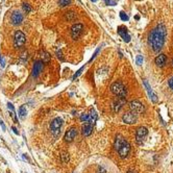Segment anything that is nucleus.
Instances as JSON below:
<instances>
[{
  "label": "nucleus",
  "mask_w": 173,
  "mask_h": 173,
  "mask_svg": "<svg viewBox=\"0 0 173 173\" xmlns=\"http://www.w3.org/2000/svg\"><path fill=\"white\" fill-rule=\"evenodd\" d=\"M166 33H167L166 27H165L164 24L158 25L151 31V33L149 35V44L152 47L153 51L158 52L163 48Z\"/></svg>",
  "instance_id": "nucleus-1"
},
{
  "label": "nucleus",
  "mask_w": 173,
  "mask_h": 173,
  "mask_svg": "<svg viewBox=\"0 0 173 173\" xmlns=\"http://www.w3.org/2000/svg\"><path fill=\"white\" fill-rule=\"evenodd\" d=\"M115 148H116V150L118 151V153H119L121 159L127 158V156L129 154L130 145L128 144L127 141L120 135L117 136L116 141H115Z\"/></svg>",
  "instance_id": "nucleus-2"
},
{
  "label": "nucleus",
  "mask_w": 173,
  "mask_h": 173,
  "mask_svg": "<svg viewBox=\"0 0 173 173\" xmlns=\"http://www.w3.org/2000/svg\"><path fill=\"white\" fill-rule=\"evenodd\" d=\"M63 126V120L60 117L53 119L50 123V132L53 135V137L57 138L61 135V129Z\"/></svg>",
  "instance_id": "nucleus-3"
},
{
  "label": "nucleus",
  "mask_w": 173,
  "mask_h": 173,
  "mask_svg": "<svg viewBox=\"0 0 173 173\" xmlns=\"http://www.w3.org/2000/svg\"><path fill=\"white\" fill-rule=\"evenodd\" d=\"M111 91L116 96L122 97V98H125V96H126V94H127V91H126V89H125V87L123 86L121 83H118V82L114 83L111 86Z\"/></svg>",
  "instance_id": "nucleus-4"
},
{
  "label": "nucleus",
  "mask_w": 173,
  "mask_h": 173,
  "mask_svg": "<svg viewBox=\"0 0 173 173\" xmlns=\"http://www.w3.org/2000/svg\"><path fill=\"white\" fill-rule=\"evenodd\" d=\"M25 40L26 37L24 33L21 30H17L15 33V37H14V46L15 48L19 49L21 47H23V45L25 44Z\"/></svg>",
  "instance_id": "nucleus-5"
},
{
  "label": "nucleus",
  "mask_w": 173,
  "mask_h": 173,
  "mask_svg": "<svg viewBox=\"0 0 173 173\" xmlns=\"http://www.w3.org/2000/svg\"><path fill=\"white\" fill-rule=\"evenodd\" d=\"M129 109H130V111L133 113H135V114H141V113L144 112V106L138 100H133L130 102Z\"/></svg>",
  "instance_id": "nucleus-6"
},
{
  "label": "nucleus",
  "mask_w": 173,
  "mask_h": 173,
  "mask_svg": "<svg viewBox=\"0 0 173 173\" xmlns=\"http://www.w3.org/2000/svg\"><path fill=\"white\" fill-rule=\"evenodd\" d=\"M137 120H138L137 114H135L133 112H128L126 114L123 115L122 117V121L126 123V124H133V123L137 122Z\"/></svg>",
  "instance_id": "nucleus-7"
},
{
  "label": "nucleus",
  "mask_w": 173,
  "mask_h": 173,
  "mask_svg": "<svg viewBox=\"0 0 173 173\" xmlns=\"http://www.w3.org/2000/svg\"><path fill=\"white\" fill-rule=\"evenodd\" d=\"M83 24H80V23H76V24H74L71 28L72 38L74 39V40L78 39L80 37V35L83 33Z\"/></svg>",
  "instance_id": "nucleus-8"
},
{
  "label": "nucleus",
  "mask_w": 173,
  "mask_h": 173,
  "mask_svg": "<svg viewBox=\"0 0 173 173\" xmlns=\"http://www.w3.org/2000/svg\"><path fill=\"white\" fill-rule=\"evenodd\" d=\"M147 135H148V129L146 127L138 128L137 133H136V141H137V143H139V144L142 143Z\"/></svg>",
  "instance_id": "nucleus-9"
},
{
  "label": "nucleus",
  "mask_w": 173,
  "mask_h": 173,
  "mask_svg": "<svg viewBox=\"0 0 173 173\" xmlns=\"http://www.w3.org/2000/svg\"><path fill=\"white\" fill-rule=\"evenodd\" d=\"M125 102H126L125 98H122V97H117V98L113 101V104H112L113 111H114L115 113L119 112L120 110H121V107L125 104Z\"/></svg>",
  "instance_id": "nucleus-10"
},
{
  "label": "nucleus",
  "mask_w": 173,
  "mask_h": 173,
  "mask_svg": "<svg viewBox=\"0 0 173 173\" xmlns=\"http://www.w3.org/2000/svg\"><path fill=\"white\" fill-rule=\"evenodd\" d=\"M77 136V129L75 127H71L70 128L69 130H67L66 133H65V141L68 143H70V142H72L73 140L75 139V137Z\"/></svg>",
  "instance_id": "nucleus-11"
},
{
  "label": "nucleus",
  "mask_w": 173,
  "mask_h": 173,
  "mask_svg": "<svg viewBox=\"0 0 173 173\" xmlns=\"http://www.w3.org/2000/svg\"><path fill=\"white\" fill-rule=\"evenodd\" d=\"M118 33L121 36V38L123 39L124 42H126V43L130 42V36L128 35L127 28L125 27V26H119V27H118Z\"/></svg>",
  "instance_id": "nucleus-12"
},
{
  "label": "nucleus",
  "mask_w": 173,
  "mask_h": 173,
  "mask_svg": "<svg viewBox=\"0 0 173 173\" xmlns=\"http://www.w3.org/2000/svg\"><path fill=\"white\" fill-rule=\"evenodd\" d=\"M42 69H43V63H42L41 61L35 62V64H33V76L35 78L38 77L39 75H40Z\"/></svg>",
  "instance_id": "nucleus-13"
},
{
  "label": "nucleus",
  "mask_w": 173,
  "mask_h": 173,
  "mask_svg": "<svg viewBox=\"0 0 173 173\" xmlns=\"http://www.w3.org/2000/svg\"><path fill=\"white\" fill-rule=\"evenodd\" d=\"M10 21L14 25H19L23 21V15L19 12H14L12 15V18H10Z\"/></svg>",
  "instance_id": "nucleus-14"
},
{
  "label": "nucleus",
  "mask_w": 173,
  "mask_h": 173,
  "mask_svg": "<svg viewBox=\"0 0 173 173\" xmlns=\"http://www.w3.org/2000/svg\"><path fill=\"white\" fill-rule=\"evenodd\" d=\"M143 83H144V86H145L146 90H147V92H148V95H149V97H150L151 100H152L153 102L158 101V96H156V94L154 93L152 90H151V88H150V86H149V83H148L147 80L144 79L143 80Z\"/></svg>",
  "instance_id": "nucleus-15"
},
{
  "label": "nucleus",
  "mask_w": 173,
  "mask_h": 173,
  "mask_svg": "<svg viewBox=\"0 0 173 173\" xmlns=\"http://www.w3.org/2000/svg\"><path fill=\"white\" fill-rule=\"evenodd\" d=\"M92 132H93V125H91L90 123H87L85 122L82 127V133L85 137H89L91 135Z\"/></svg>",
  "instance_id": "nucleus-16"
},
{
  "label": "nucleus",
  "mask_w": 173,
  "mask_h": 173,
  "mask_svg": "<svg viewBox=\"0 0 173 173\" xmlns=\"http://www.w3.org/2000/svg\"><path fill=\"white\" fill-rule=\"evenodd\" d=\"M154 62H156V66H158V67H164L165 64H166V62H167V56H165V54L161 53V54H159V56L156 57Z\"/></svg>",
  "instance_id": "nucleus-17"
},
{
  "label": "nucleus",
  "mask_w": 173,
  "mask_h": 173,
  "mask_svg": "<svg viewBox=\"0 0 173 173\" xmlns=\"http://www.w3.org/2000/svg\"><path fill=\"white\" fill-rule=\"evenodd\" d=\"M96 120H97V114H96V112L94 111L93 109H91V112H90V114H88V120H87V123H90L91 125H94L95 124V122H96ZM85 123V122H83Z\"/></svg>",
  "instance_id": "nucleus-18"
},
{
  "label": "nucleus",
  "mask_w": 173,
  "mask_h": 173,
  "mask_svg": "<svg viewBox=\"0 0 173 173\" xmlns=\"http://www.w3.org/2000/svg\"><path fill=\"white\" fill-rule=\"evenodd\" d=\"M40 56H41V62L43 63V64H47V63L50 62L51 56L47 51H44V50L41 51L40 52Z\"/></svg>",
  "instance_id": "nucleus-19"
},
{
  "label": "nucleus",
  "mask_w": 173,
  "mask_h": 173,
  "mask_svg": "<svg viewBox=\"0 0 173 173\" xmlns=\"http://www.w3.org/2000/svg\"><path fill=\"white\" fill-rule=\"evenodd\" d=\"M66 19L68 21H74L76 19V14L74 12H68L66 13Z\"/></svg>",
  "instance_id": "nucleus-20"
},
{
  "label": "nucleus",
  "mask_w": 173,
  "mask_h": 173,
  "mask_svg": "<svg viewBox=\"0 0 173 173\" xmlns=\"http://www.w3.org/2000/svg\"><path fill=\"white\" fill-rule=\"evenodd\" d=\"M26 116V107L24 106H21L19 107V117L21 119H24Z\"/></svg>",
  "instance_id": "nucleus-21"
},
{
  "label": "nucleus",
  "mask_w": 173,
  "mask_h": 173,
  "mask_svg": "<svg viewBox=\"0 0 173 173\" xmlns=\"http://www.w3.org/2000/svg\"><path fill=\"white\" fill-rule=\"evenodd\" d=\"M83 70H85V66L80 68V69L78 70V71H77L76 73H75L74 75H73V78H72V79H73V80H75V79H76V78H77V77L79 76V75H80V74H82V73H83Z\"/></svg>",
  "instance_id": "nucleus-22"
},
{
  "label": "nucleus",
  "mask_w": 173,
  "mask_h": 173,
  "mask_svg": "<svg viewBox=\"0 0 173 173\" xmlns=\"http://www.w3.org/2000/svg\"><path fill=\"white\" fill-rule=\"evenodd\" d=\"M22 7H23V10H24L26 14H28V13L31 12V7L27 3H23L22 4Z\"/></svg>",
  "instance_id": "nucleus-23"
},
{
  "label": "nucleus",
  "mask_w": 173,
  "mask_h": 173,
  "mask_svg": "<svg viewBox=\"0 0 173 173\" xmlns=\"http://www.w3.org/2000/svg\"><path fill=\"white\" fill-rule=\"evenodd\" d=\"M70 0H60V4H61V6H67L68 4H70Z\"/></svg>",
  "instance_id": "nucleus-24"
},
{
  "label": "nucleus",
  "mask_w": 173,
  "mask_h": 173,
  "mask_svg": "<svg viewBox=\"0 0 173 173\" xmlns=\"http://www.w3.org/2000/svg\"><path fill=\"white\" fill-rule=\"evenodd\" d=\"M136 62H137V64L140 66V65L143 64V56H137L136 57Z\"/></svg>",
  "instance_id": "nucleus-25"
},
{
  "label": "nucleus",
  "mask_w": 173,
  "mask_h": 173,
  "mask_svg": "<svg viewBox=\"0 0 173 173\" xmlns=\"http://www.w3.org/2000/svg\"><path fill=\"white\" fill-rule=\"evenodd\" d=\"M120 18H121L122 21H127V20H128V16L125 14L124 12H121V13H120Z\"/></svg>",
  "instance_id": "nucleus-26"
},
{
  "label": "nucleus",
  "mask_w": 173,
  "mask_h": 173,
  "mask_svg": "<svg viewBox=\"0 0 173 173\" xmlns=\"http://www.w3.org/2000/svg\"><path fill=\"white\" fill-rule=\"evenodd\" d=\"M87 120H88V114L83 113V114L80 115V121H82V122H86Z\"/></svg>",
  "instance_id": "nucleus-27"
},
{
  "label": "nucleus",
  "mask_w": 173,
  "mask_h": 173,
  "mask_svg": "<svg viewBox=\"0 0 173 173\" xmlns=\"http://www.w3.org/2000/svg\"><path fill=\"white\" fill-rule=\"evenodd\" d=\"M62 160L64 163H67L68 161H69V156H68L67 153H63L62 154Z\"/></svg>",
  "instance_id": "nucleus-28"
},
{
  "label": "nucleus",
  "mask_w": 173,
  "mask_h": 173,
  "mask_svg": "<svg viewBox=\"0 0 173 173\" xmlns=\"http://www.w3.org/2000/svg\"><path fill=\"white\" fill-rule=\"evenodd\" d=\"M104 2H106V5H112V6L116 5V1L115 0H104Z\"/></svg>",
  "instance_id": "nucleus-29"
},
{
  "label": "nucleus",
  "mask_w": 173,
  "mask_h": 173,
  "mask_svg": "<svg viewBox=\"0 0 173 173\" xmlns=\"http://www.w3.org/2000/svg\"><path fill=\"white\" fill-rule=\"evenodd\" d=\"M56 56H57V57H59L60 60H61V61H64V57H63V54H62V51L61 50H57L56 51Z\"/></svg>",
  "instance_id": "nucleus-30"
},
{
  "label": "nucleus",
  "mask_w": 173,
  "mask_h": 173,
  "mask_svg": "<svg viewBox=\"0 0 173 173\" xmlns=\"http://www.w3.org/2000/svg\"><path fill=\"white\" fill-rule=\"evenodd\" d=\"M0 65H1V67L3 68L5 66V62H4V60H3V57L1 56V54H0Z\"/></svg>",
  "instance_id": "nucleus-31"
},
{
  "label": "nucleus",
  "mask_w": 173,
  "mask_h": 173,
  "mask_svg": "<svg viewBox=\"0 0 173 173\" xmlns=\"http://www.w3.org/2000/svg\"><path fill=\"white\" fill-rule=\"evenodd\" d=\"M99 51H100V48H98V49H97V50L95 51V53L93 54V56H92V59L90 60V61H93V60L95 59V56H97V54H98V52H99Z\"/></svg>",
  "instance_id": "nucleus-32"
},
{
  "label": "nucleus",
  "mask_w": 173,
  "mask_h": 173,
  "mask_svg": "<svg viewBox=\"0 0 173 173\" xmlns=\"http://www.w3.org/2000/svg\"><path fill=\"white\" fill-rule=\"evenodd\" d=\"M169 87H170V88H171L172 90H173V77L169 80Z\"/></svg>",
  "instance_id": "nucleus-33"
},
{
  "label": "nucleus",
  "mask_w": 173,
  "mask_h": 173,
  "mask_svg": "<svg viewBox=\"0 0 173 173\" xmlns=\"http://www.w3.org/2000/svg\"><path fill=\"white\" fill-rule=\"evenodd\" d=\"M97 173H106V169L103 168H99L98 171H97Z\"/></svg>",
  "instance_id": "nucleus-34"
},
{
  "label": "nucleus",
  "mask_w": 173,
  "mask_h": 173,
  "mask_svg": "<svg viewBox=\"0 0 173 173\" xmlns=\"http://www.w3.org/2000/svg\"><path fill=\"white\" fill-rule=\"evenodd\" d=\"M12 129L14 130V133H16V135H19V132H18L17 128H16V127H12Z\"/></svg>",
  "instance_id": "nucleus-35"
},
{
  "label": "nucleus",
  "mask_w": 173,
  "mask_h": 173,
  "mask_svg": "<svg viewBox=\"0 0 173 173\" xmlns=\"http://www.w3.org/2000/svg\"><path fill=\"white\" fill-rule=\"evenodd\" d=\"M0 124H1V126H2V129H3V130H5V125H4L3 121H0Z\"/></svg>",
  "instance_id": "nucleus-36"
},
{
  "label": "nucleus",
  "mask_w": 173,
  "mask_h": 173,
  "mask_svg": "<svg viewBox=\"0 0 173 173\" xmlns=\"http://www.w3.org/2000/svg\"><path fill=\"white\" fill-rule=\"evenodd\" d=\"M126 173H137V171H136V170H130V171H128Z\"/></svg>",
  "instance_id": "nucleus-37"
},
{
  "label": "nucleus",
  "mask_w": 173,
  "mask_h": 173,
  "mask_svg": "<svg viewBox=\"0 0 173 173\" xmlns=\"http://www.w3.org/2000/svg\"><path fill=\"white\" fill-rule=\"evenodd\" d=\"M91 1H93V2H96V1H97V0H91Z\"/></svg>",
  "instance_id": "nucleus-38"
}]
</instances>
